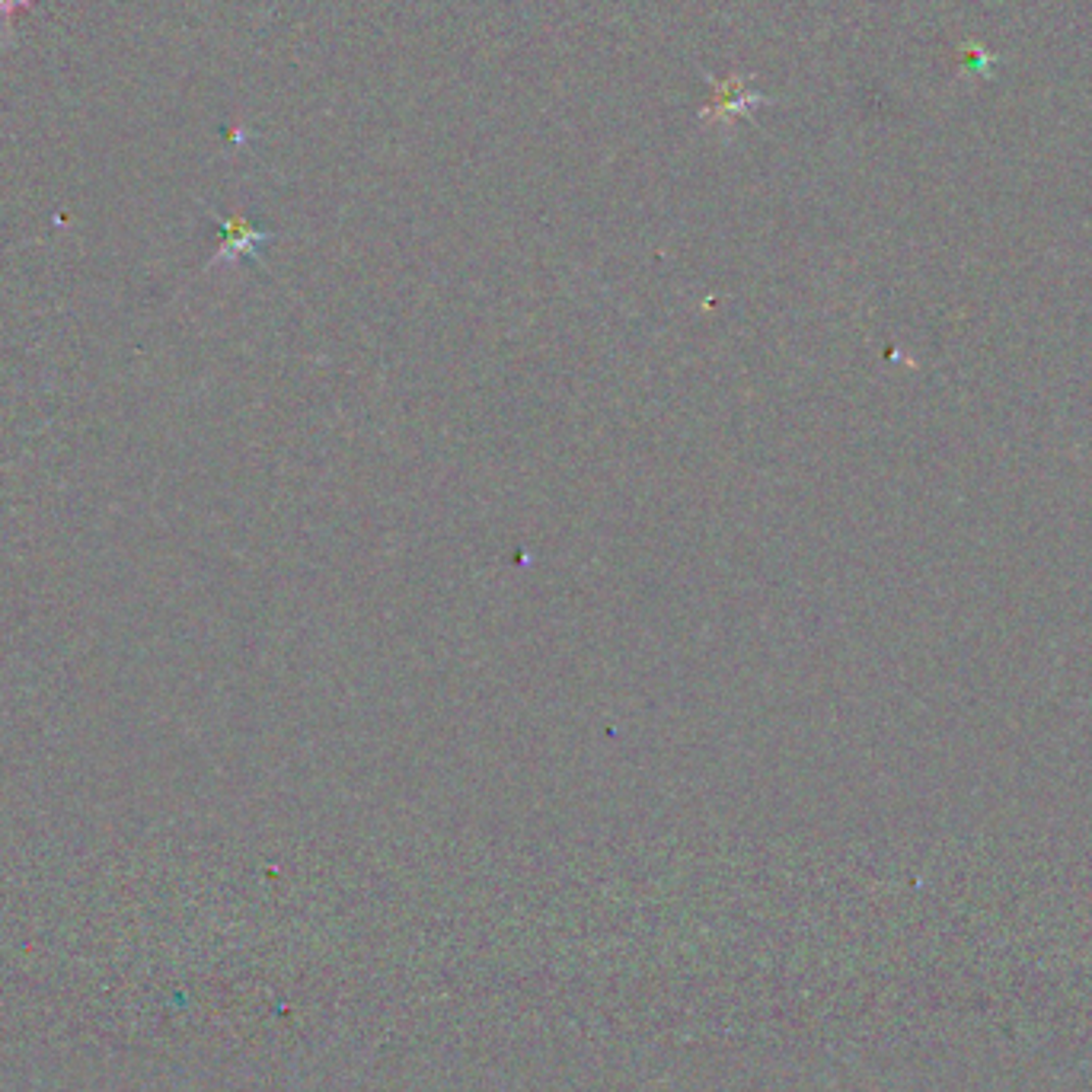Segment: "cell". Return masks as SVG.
<instances>
[{
  "instance_id": "obj_1",
  "label": "cell",
  "mask_w": 1092,
  "mask_h": 1092,
  "mask_svg": "<svg viewBox=\"0 0 1092 1092\" xmlns=\"http://www.w3.org/2000/svg\"><path fill=\"white\" fill-rule=\"evenodd\" d=\"M754 93H748V90H741V84L738 81H732V84H718V93L712 96V109H715V115H729L732 109H748V106H754Z\"/></svg>"
},
{
  "instance_id": "obj_2",
  "label": "cell",
  "mask_w": 1092,
  "mask_h": 1092,
  "mask_svg": "<svg viewBox=\"0 0 1092 1092\" xmlns=\"http://www.w3.org/2000/svg\"><path fill=\"white\" fill-rule=\"evenodd\" d=\"M19 4H27V0H0V13H13Z\"/></svg>"
}]
</instances>
